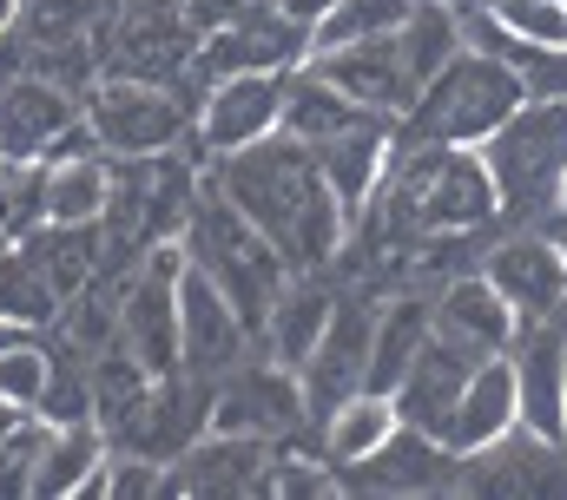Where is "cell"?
Returning <instances> with one entry per match:
<instances>
[{
	"label": "cell",
	"instance_id": "9",
	"mask_svg": "<svg viewBox=\"0 0 567 500\" xmlns=\"http://www.w3.org/2000/svg\"><path fill=\"white\" fill-rule=\"evenodd\" d=\"M310 421V402H303V382L297 369H284L278 356L265 363H238L212 382V428L225 435H258V441H290L297 428Z\"/></svg>",
	"mask_w": 567,
	"mask_h": 500
},
{
	"label": "cell",
	"instance_id": "6",
	"mask_svg": "<svg viewBox=\"0 0 567 500\" xmlns=\"http://www.w3.org/2000/svg\"><path fill=\"white\" fill-rule=\"evenodd\" d=\"M198 27L185 0H113L100 27V73L113 80H158V86H192L198 66Z\"/></svg>",
	"mask_w": 567,
	"mask_h": 500
},
{
	"label": "cell",
	"instance_id": "12",
	"mask_svg": "<svg viewBox=\"0 0 567 500\" xmlns=\"http://www.w3.org/2000/svg\"><path fill=\"white\" fill-rule=\"evenodd\" d=\"M310 73H323L337 93H350L363 113H377V119H410V106L423 100V86H416V73H410V60H403V46H396V33H370V40H350V46H330V53H310L303 60Z\"/></svg>",
	"mask_w": 567,
	"mask_h": 500
},
{
	"label": "cell",
	"instance_id": "23",
	"mask_svg": "<svg viewBox=\"0 0 567 500\" xmlns=\"http://www.w3.org/2000/svg\"><path fill=\"white\" fill-rule=\"evenodd\" d=\"M330 316H337V296L323 290V277H317V270H290V283L278 290V303H271L258 343L278 356L284 369H303L310 350H317V336L330 330Z\"/></svg>",
	"mask_w": 567,
	"mask_h": 500
},
{
	"label": "cell",
	"instance_id": "4",
	"mask_svg": "<svg viewBox=\"0 0 567 500\" xmlns=\"http://www.w3.org/2000/svg\"><path fill=\"white\" fill-rule=\"evenodd\" d=\"M528 106L515 66L488 46H462L435 80L423 86V100L410 106V119L396 125L403 145H482L488 132L515 119Z\"/></svg>",
	"mask_w": 567,
	"mask_h": 500
},
{
	"label": "cell",
	"instance_id": "1",
	"mask_svg": "<svg viewBox=\"0 0 567 500\" xmlns=\"http://www.w3.org/2000/svg\"><path fill=\"white\" fill-rule=\"evenodd\" d=\"M205 178L284 250L290 270H323V263L343 250L350 225H357L350 205L330 191L317 152L297 145L290 132H271V138H258V145H245V152L205 165Z\"/></svg>",
	"mask_w": 567,
	"mask_h": 500
},
{
	"label": "cell",
	"instance_id": "18",
	"mask_svg": "<svg viewBox=\"0 0 567 500\" xmlns=\"http://www.w3.org/2000/svg\"><path fill=\"white\" fill-rule=\"evenodd\" d=\"M455 468H462V455L442 435L403 421L363 468H350V481L370 494H435V488H455Z\"/></svg>",
	"mask_w": 567,
	"mask_h": 500
},
{
	"label": "cell",
	"instance_id": "28",
	"mask_svg": "<svg viewBox=\"0 0 567 500\" xmlns=\"http://www.w3.org/2000/svg\"><path fill=\"white\" fill-rule=\"evenodd\" d=\"M416 0H337L317 27H310V53H330V46H350V40H370V33H396L410 20Z\"/></svg>",
	"mask_w": 567,
	"mask_h": 500
},
{
	"label": "cell",
	"instance_id": "30",
	"mask_svg": "<svg viewBox=\"0 0 567 500\" xmlns=\"http://www.w3.org/2000/svg\"><path fill=\"white\" fill-rule=\"evenodd\" d=\"M508 40L528 46H567V0H475Z\"/></svg>",
	"mask_w": 567,
	"mask_h": 500
},
{
	"label": "cell",
	"instance_id": "21",
	"mask_svg": "<svg viewBox=\"0 0 567 500\" xmlns=\"http://www.w3.org/2000/svg\"><path fill=\"white\" fill-rule=\"evenodd\" d=\"M435 330H442L449 343L475 350V356H502V350L522 343V310H515V303L495 290V277L482 270V277H455V283L442 290Z\"/></svg>",
	"mask_w": 567,
	"mask_h": 500
},
{
	"label": "cell",
	"instance_id": "22",
	"mask_svg": "<svg viewBox=\"0 0 567 500\" xmlns=\"http://www.w3.org/2000/svg\"><path fill=\"white\" fill-rule=\"evenodd\" d=\"M475 363H482L475 350H462V343H449L442 330H429V343L416 350L410 375L390 388L396 408H403V421H416V428H429V435H442V421H449V408L462 402V388H468Z\"/></svg>",
	"mask_w": 567,
	"mask_h": 500
},
{
	"label": "cell",
	"instance_id": "39",
	"mask_svg": "<svg viewBox=\"0 0 567 500\" xmlns=\"http://www.w3.org/2000/svg\"><path fill=\"white\" fill-rule=\"evenodd\" d=\"M555 205H561V211H567V171H561V185H555Z\"/></svg>",
	"mask_w": 567,
	"mask_h": 500
},
{
	"label": "cell",
	"instance_id": "15",
	"mask_svg": "<svg viewBox=\"0 0 567 500\" xmlns=\"http://www.w3.org/2000/svg\"><path fill=\"white\" fill-rule=\"evenodd\" d=\"M370 350H377V310H363V303L337 296L330 330L317 336L310 363L297 369V382H303V402H310V415H317V421H323L343 395L370 388Z\"/></svg>",
	"mask_w": 567,
	"mask_h": 500
},
{
	"label": "cell",
	"instance_id": "8",
	"mask_svg": "<svg viewBox=\"0 0 567 500\" xmlns=\"http://www.w3.org/2000/svg\"><path fill=\"white\" fill-rule=\"evenodd\" d=\"M284 80L290 73H225V80H205L198 86V119H192L198 158L218 165V158H231V152L284 132Z\"/></svg>",
	"mask_w": 567,
	"mask_h": 500
},
{
	"label": "cell",
	"instance_id": "33",
	"mask_svg": "<svg viewBox=\"0 0 567 500\" xmlns=\"http://www.w3.org/2000/svg\"><path fill=\"white\" fill-rule=\"evenodd\" d=\"M40 448H47V421L27 415L7 441H0V500L33 494V468H40Z\"/></svg>",
	"mask_w": 567,
	"mask_h": 500
},
{
	"label": "cell",
	"instance_id": "41",
	"mask_svg": "<svg viewBox=\"0 0 567 500\" xmlns=\"http://www.w3.org/2000/svg\"><path fill=\"white\" fill-rule=\"evenodd\" d=\"M561 244H567V238H561Z\"/></svg>",
	"mask_w": 567,
	"mask_h": 500
},
{
	"label": "cell",
	"instance_id": "14",
	"mask_svg": "<svg viewBox=\"0 0 567 500\" xmlns=\"http://www.w3.org/2000/svg\"><path fill=\"white\" fill-rule=\"evenodd\" d=\"M178 343H185V375H198V382H218L225 369H238L258 343L251 323L238 316V303L198 263H185V277H178Z\"/></svg>",
	"mask_w": 567,
	"mask_h": 500
},
{
	"label": "cell",
	"instance_id": "27",
	"mask_svg": "<svg viewBox=\"0 0 567 500\" xmlns=\"http://www.w3.org/2000/svg\"><path fill=\"white\" fill-rule=\"evenodd\" d=\"M0 310L20 316V323H33V330H47V323L66 310V296L53 290V277L33 263V250L20 244V238L0 250Z\"/></svg>",
	"mask_w": 567,
	"mask_h": 500
},
{
	"label": "cell",
	"instance_id": "34",
	"mask_svg": "<svg viewBox=\"0 0 567 500\" xmlns=\"http://www.w3.org/2000/svg\"><path fill=\"white\" fill-rule=\"evenodd\" d=\"M258 7H271V0H185V13H192L198 33H218V27H231V20H245Z\"/></svg>",
	"mask_w": 567,
	"mask_h": 500
},
{
	"label": "cell",
	"instance_id": "3",
	"mask_svg": "<svg viewBox=\"0 0 567 500\" xmlns=\"http://www.w3.org/2000/svg\"><path fill=\"white\" fill-rule=\"evenodd\" d=\"M390 205L416 231H475L502 218V185L482 158V145H403L383 178Z\"/></svg>",
	"mask_w": 567,
	"mask_h": 500
},
{
	"label": "cell",
	"instance_id": "24",
	"mask_svg": "<svg viewBox=\"0 0 567 500\" xmlns=\"http://www.w3.org/2000/svg\"><path fill=\"white\" fill-rule=\"evenodd\" d=\"M106 455H113V435L100 421L47 428V448H40V468H33V500H80L86 481L106 468Z\"/></svg>",
	"mask_w": 567,
	"mask_h": 500
},
{
	"label": "cell",
	"instance_id": "17",
	"mask_svg": "<svg viewBox=\"0 0 567 500\" xmlns=\"http://www.w3.org/2000/svg\"><path fill=\"white\" fill-rule=\"evenodd\" d=\"M488 277L522 310V323L567 316V244L561 238H508L488 257Z\"/></svg>",
	"mask_w": 567,
	"mask_h": 500
},
{
	"label": "cell",
	"instance_id": "11",
	"mask_svg": "<svg viewBox=\"0 0 567 500\" xmlns=\"http://www.w3.org/2000/svg\"><path fill=\"white\" fill-rule=\"evenodd\" d=\"M455 488H462V494H522V500L567 494V441L528 428V421H515L502 441L462 455Z\"/></svg>",
	"mask_w": 567,
	"mask_h": 500
},
{
	"label": "cell",
	"instance_id": "35",
	"mask_svg": "<svg viewBox=\"0 0 567 500\" xmlns=\"http://www.w3.org/2000/svg\"><path fill=\"white\" fill-rule=\"evenodd\" d=\"M271 7H278V13H290L297 27H317V20H323V13H330L337 0H271Z\"/></svg>",
	"mask_w": 567,
	"mask_h": 500
},
{
	"label": "cell",
	"instance_id": "5",
	"mask_svg": "<svg viewBox=\"0 0 567 500\" xmlns=\"http://www.w3.org/2000/svg\"><path fill=\"white\" fill-rule=\"evenodd\" d=\"M198 93L192 86H158V80H113L100 73L86 86V125L106 158H158L192 145Z\"/></svg>",
	"mask_w": 567,
	"mask_h": 500
},
{
	"label": "cell",
	"instance_id": "40",
	"mask_svg": "<svg viewBox=\"0 0 567 500\" xmlns=\"http://www.w3.org/2000/svg\"><path fill=\"white\" fill-rule=\"evenodd\" d=\"M561 441H567V428H561Z\"/></svg>",
	"mask_w": 567,
	"mask_h": 500
},
{
	"label": "cell",
	"instance_id": "32",
	"mask_svg": "<svg viewBox=\"0 0 567 500\" xmlns=\"http://www.w3.org/2000/svg\"><path fill=\"white\" fill-rule=\"evenodd\" d=\"M152 494H172V461L113 441V455H106V500H152Z\"/></svg>",
	"mask_w": 567,
	"mask_h": 500
},
{
	"label": "cell",
	"instance_id": "31",
	"mask_svg": "<svg viewBox=\"0 0 567 500\" xmlns=\"http://www.w3.org/2000/svg\"><path fill=\"white\" fill-rule=\"evenodd\" d=\"M47 375H53V350H47L40 336L0 350V402H13V408H40Z\"/></svg>",
	"mask_w": 567,
	"mask_h": 500
},
{
	"label": "cell",
	"instance_id": "13",
	"mask_svg": "<svg viewBox=\"0 0 567 500\" xmlns=\"http://www.w3.org/2000/svg\"><path fill=\"white\" fill-rule=\"evenodd\" d=\"M310 60V27H297L278 7H258L218 33L198 40V66H192V93L205 80H225V73H297Z\"/></svg>",
	"mask_w": 567,
	"mask_h": 500
},
{
	"label": "cell",
	"instance_id": "10",
	"mask_svg": "<svg viewBox=\"0 0 567 500\" xmlns=\"http://www.w3.org/2000/svg\"><path fill=\"white\" fill-rule=\"evenodd\" d=\"M86 100L80 86L66 80H47V73H0V165H33V158H53L60 138L80 125Z\"/></svg>",
	"mask_w": 567,
	"mask_h": 500
},
{
	"label": "cell",
	"instance_id": "7",
	"mask_svg": "<svg viewBox=\"0 0 567 500\" xmlns=\"http://www.w3.org/2000/svg\"><path fill=\"white\" fill-rule=\"evenodd\" d=\"M482 158L502 185V211H535L567 171V100H528L502 132L482 138Z\"/></svg>",
	"mask_w": 567,
	"mask_h": 500
},
{
	"label": "cell",
	"instance_id": "26",
	"mask_svg": "<svg viewBox=\"0 0 567 500\" xmlns=\"http://www.w3.org/2000/svg\"><path fill=\"white\" fill-rule=\"evenodd\" d=\"M357 119H370L350 93H337L323 73H310V66H297L290 80H284V132L297 138V145H330L337 132H350Z\"/></svg>",
	"mask_w": 567,
	"mask_h": 500
},
{
	"label": "cell",
	"instance_id": "20",
	"mask_svg": "<svg viewBox=\"0 0 567 500\" xmlns=\"http://www.w3.org/2000/svg\"><path fill=\"white\" fill-rule=\"evenodd\" d=\"M317 165H323L330 191L350 205V218H363L377 205L390 165H396V119H377V113L357 119L350 132H337L330 145H317Z\"/></svg>",
	"mask_w": 567,
	"mask_h": 500
},
{
	"label": "cell",
	"instance_id": "16",
	"mask_svg": "<svg viewBox=\"0 0 567 500\" xmlns=\"http://www.w3.org/2000/svg\"><path fill=\"white\" fill-rule=\"evenodd\" d=\"M278 441H258V435H225V428H205L185 455H172V494H258L265 488V468H271Z\"/></svg>",
	"mask_w": 567,
	"mask_h": 500
},
{
	"label": "cell",
	"instance_id": "37",
	"mask_svg": "<svg viewBox=\"0 0 567 500\" xmlns=\"http://www.w3.org/2000/svg\"><path fill=\"white\" fill-rule=\"evenodd\" d=\"M27 415H33V408H13V402H0V441H7V435L27 421Z\"/></svg>",
	"mask_w": 567,
	"mask_h": 500
},
{
	"label": "cell",
	"instance_id": "29",
	"mask_svg": "<svg viewBox=\"0 0 567 500\" xmlns=\"http://www.w3.org/2000/svg\"><path fill=\"white\" fill-rule=\"evenodd\" d=\"M337 488H343V468H337L330 455H284L278 448L258 494H271V500H330Z\"/></svg>",
	"mask_w": 567,
	"mask_h": 500
},
{
	"label": "cell",
	"instance_id": "36",
	"mask_svg": "<svg viewBox=\"0 0 567 500\" xmlns=\"http://www.w3.org/2000/svg\"><path fill=\"white\" fill-rule=\"evenodd\" d=\"M27 336H40V330H33V323H20V316H7V310H0V350H13V343H27Z\"/></svg>",
	"mask_w": 567,
	"mask_h": 500
},
{
	"label": "cell",
	"instance_id": "19",
	"mask_svg": "<svg viewBox=\"0 0 567 500\" xmlns=\"http://www.w3.org/2000/svg\"><path fill=\"white\" fill-rule=\"evenodd\" d=\"M515 421H522V382H515V356L502 350V356H482V363H475L462 402H455L449 421H442V441H449L455 455H475V448L502 441Z\"/></svg>",
	"mask_w": 567,
	"mask_h": 500
},
{
	"label": "cell",
	"instance_id": "2",
	"mask_svg": "<svg viewBox=\"0 0 567 500\" xmlns=\"http://www.w3.org/2000/svg\"><path fill=\"white\" fill-rule=\"evenodd\" d=\"M178 244L185 257L238 303V316L251 323V336L265 330V316H271V303H278V290L290 283V263H284V250L205 178V191H198V205H192V218H185V231H178Z\"/></svg>",
	"mask_w": 567,
	"mask_h": 500
},
{
	"label": "cell",
	"instance_id": "38",
	"mask_svg": "<svg viewBox=\"0 0 567 500\" xmlns=\"http://www.w3.org/2000/svg\"><path fill=\"white\" fill-rule=\"evenodd\" d=\"M20 7H27V0H0V40H7L13 27H20Z\"/></svg>",
	"mask_w": 567,
	"mask_h": 500
},
{
	"label": "cell",
	"instance_id": "25",
	"mask_svg": "<svg viewBox=\"0 0 567 500\" xmlns=\"http://www.w3.org/2000/svg\"><path fill=\"white\" fill-rule=\"evenodd\" d=\"M396 428H403L396 395H383V388H357V395H343V402L323 415V455L350 475V468H363Z\"/></svg>",
	"mask_w": 567,
	"mask_h": 500
}]
</instances>
